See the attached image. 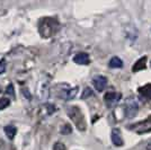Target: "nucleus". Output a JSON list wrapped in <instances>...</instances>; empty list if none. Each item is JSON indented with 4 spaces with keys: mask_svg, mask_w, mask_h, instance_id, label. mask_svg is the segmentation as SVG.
Returning <instances> with one entry per match:
<instances>
[{
    "mask_svg": "<svg viewBox=\"0 0 151 150\" xmlns=\"http://www.w3.org/2000/svg\"><path fill=\"white\" fill-rule=\"evenodd\" d=\"M71 131H72V130H71V126H70L69 124H64L62 126V130H61V132L64 133V134H65V133H71Z\"/></svg>",
    "mask_w": 151,
    "mask_h": 150,
    "instance_id": "aec40b11",
    "label": "nucleus"
},
{
    "mask_svg": "<svg viewBox=\"0 0 151 150\" xmlns=\"http://www.w3.org/2000/svg\"><path fill=\"white\" fill-rule=\"evenodd\" d=\"M55 110H57L55 106L53 104H51V103H46V104H44L43 106L41 107V112H44L45 116L53 114V113L55 112Z\"/></svg>",
    "mask_w": 151,
    "mask_h": 150,
    "instance_id": "4468645a",
    "label": "nucleus"
},
{
    "mask_svg": "<svg viewBox=\"0 0 151 150\" xmlns=\"http://www.w3.org/2000/svg\"><path fill=\"white\" fill-rule=\"evenodd\" d=\"M147 67V58L145 56H142L141 59H139L137 62L134 63L132 68L133 72H137V71H140V70H143Z\"/></svg>",
    "mask_w": 151,
    "mask_h": 150,
    "instance_id": "9b49d317",
    "label": "nucleus"
},
{
    "mask_svg": "<svg viewBox=\"0 0 151 150\" xmlns=\"http://www.w3.org/2000/svg\"><path fill=\"white\" fill-rule=\"evenodd\" d=\"M5 133H6V136L8 137L9 140H13L15 136H16V133H17V129H16V126H14V125H6L5 126Z\"/></svg>",
    "mask_w": 151,
    "mask_h": 150,
    "instance_id": "ddd939ff",
    "label": "nucleus"
},
{
    "mask_svg": "<svg viewBox=\"0 0 151 150\" xmlns=\"http://www.w3.org/2000/svg\"><path fill=\"white\" fill-rule=\"evenodd\" d=\"M73 61H75L77 64H81V66H87L90 63V58L87 53L85 52H80V53H77L75 56H73Z\"/></svg>",
    "mask_w": 151,
    "mask_h": 150,
    "instance_id": "6e6552de",
    "label": "nucleus"
},
{
    "mask_svg": "<svg viewBox=\"0 0 151 150\" xmlns=\"http://www.w3.org/2000/svg\"><path fill=\"white\" fill-rule=\"evenodd\" d=\"M58 22L53 18H44L40 24V32L44 38H51L58 31Z\"/></svg>",
    "mask_w": 151,
    "mask_h": 150,
    "instance_id": "f257e3e1",
    "label": "nucleus"
},
{
    "mask_svg": "<svg viewBox=\"0 0 151 150\" xmlns=\"http://www.w3.org/2000/svg\"><path fill=\"white\" fill-rule=\"evenodd\" d=\"M124 112L127 119H132L137 115L139 112V104L138 100L133 96H129L124 102Z\"/></svg>",
    "mask_w": 151,
    "mask_h": 150,
    "instance_id": "7ed1b4c3",
    "label": "nucleus"
},
{
    "mask_svg": "<svg viewBox=\"0 0 151 150\" xmlns=\"http://www.w3.org/2000/svg\"><path fill=\"white\" fill-rule=\"evenodd\" d=\"M120 100H121V94L115 93V92H108L104 96V100H105V103L109 107L115 106L120 102Z\"/></svg>",
    "mask_w": 151,
    "mask_h": 150,
    "instance_id": "423d86ee",
    "label": "nucleus"
},
{
    "mask_svg": "<svg viewBox=\"0 0 151 150\" xmlns=\"http://www.w3.org/2000/svg\"><path fill=\"white\" fill-rule=\"evenodd\" d=\"M145 150H151V140L148 142V144L145 146Z\"/></svg>",
    "mask_w": 151,
    "mask_h": 150,
    "instance_id": "4be33fe9",
    "label": "nucleus"
},
{
    "mask_svg": "<svg viewBox=\"0 0 151 150\" xmlns=\"http://www.w3.org/2000/svg\"><path fill=\"white\" fill-rule=\"evenodd\" d=\"M139 93L142 97H145L147 100H151V84H148L143 87H140Z\"/></svg>",
    "mask_w": 151,
    "mask_h": 150,
    "instance_id": "f8f14e48",
    "label": "nucleus"
},
{
    "mask_svg": "<svg viewBox=\"0 0 151 150\" xmlns=\"http://www.w3.org/2000/svg\"><path fill=\"white\" fill-rule=\"evenodd\" d=\"M50 94L49 92V84L46 80H43L41 82V85L38 86V96H41L42 100H45L47 98V96Z\"/></svg>",
    "mask_w": 151,
    "mask_h": 150,
    "instance_id": "9d476101",
    "label": "nucleus"
},
{
    "mask_svg": "<svg viewBox=\"0 0 151 150\" xmlns=\"http://www.w3.org/2000/svg\"><path fill=\"white\" fill-rule=\"evenodd\" d=\"M91 95H93V90H91V89H90V88H86V89H85V90H83V93H82V98H87V97H88V96H91Z\"/></svg>",
    "mask_w": 151,
    "mask_h": 150,
    "instance_id": "a211bd4d",
    "label": "nucleus"
},
{
    "mask_svg": "<svg viewBox=\"0 0 151 150\" xmlns=\"http://www.w3.org/2000/svg\"><path fill=\"white\" fill-rule=\"evenodd\" d=\"M108 66L111 67V68H122L123 67V61L121 60L119 56H114L112 58L111 60H109V63H108Z\"/></svg>",
    "mask_w": 151,
    "mask_h": 150,
    "instance_id": "2eb2a0df",
    "label": "nucleus"
},
{
    "mask_svg": "<svg viewBox=\"0 0 151 150\" xmlns=\"http://www.w3.org/2000/svg\"><path fill=\"white\" fill-rule=\"evenodd\" d=\"M130 130H132L133 132H137L139 134L141 133H147V132L151 131V116H149L145 121H141L138 123H134V124L130 125L129 126Z\"/></svg>",
    "mask_w": 151,
    "mask_h": 150,
    "instance_id": "39448f33",
    "label": "nucleus"
},
{
    "mask_svg": "<svg viewBox=\"0 0 151 150\" xmlns=\"http://www.w3.org/2000/svg\"><path fill=\"white\" fill-rule=\"evenodd\" d=\"M59 87L61 89H59L57 92V95L62 98L63 100H71L76 97V95L78 93V87H70L69 85H60Z\"/></svg>",
    "mask_w": 151,
    "mask_h": 150,
    "instance_id": "20e7f679",
    "label": "nucleus"
},
{
    "mask_svg": "<svg viewBox=\"0 0 151 150\" xmlns=\"http://www.w3.org/2000/svg\"><path fill=\"white\" fill-rule=\"evenodd\" d=\"M93 85L98 93H101L107 86V78L104 76H96L93 78Z\"/></svg>",
    "mask_w": 151,
    "mask_h": 150,
    "instance_id": "0eeeda50",
    "label": "nucleus"
},
{
    "mask_svg": "<svg viewBox=\"0 0 151 150\" xmlns=\"http://www.w3.org/2000/svg\"><path fill=\"white\" fill-rule=\"evenodd\" d=\"M9 104H10V100H8L6 97L0 98V110H5L6 107L9 106Z\"/></svg>",
    "mask_w": 151,
    "mask_h": 150,
    "instance_id": "dca6fc26",
    "label": "nucleus"
},
{
    "mask_svg": "<svg viewBox=\"0 0 151 150\" xmlns=\"http://www.w3.org/2000/svg\"><path fill=\"white\" fill-rule=\"evenodd\" d=\"M68 114L71 118V120L75 122V124L77 125V128L79 130H86V122L83 119V115H82L81 111L79 110V107L77 106H71L68 108Z\"/></svg>",
    "mask_w": 151,
    "mask_h": 150,
    "instance_id": "f03ea898",
    "label": "nucleus"
},
{
    "mask_svg": "<svg viewBox=\"0 0 151 150\" xmlns=\"http://www.w3.org/2000/svg\"><path fill=\"white\" fill-rule=\"evenodd\" d=\"M6 60L5 59H1L0 60V75H2V74H5V71H6Z\"/></svg>",
    "mask_w": 151,
    "mask_h": 150,
    "instance_id": "f3484780",
    "label": "nucleus"
},
{
    "mask_svg": "<svg viewBox=\"0 0 151 150\" xmlns=\"http://www.w3.org/2000/svg\"><path fill=\"white\" fill-rule=\"evenodd\" d=\"M53 150H65V146L62 142H55L54 147H53Z\"/></svg>",
    "mask_w": 151,
    "mask_h": 150,
    "instance_id": "6ab92c4d",
    "label": "nucleus"
},
{
    "mask_svg": "<svg viewBox=\"0 0 151 150\" xmlns=\"http://www.w3.org/2000/svg\"><path fill=\"white\" fill-rule=\"evenodd\" d=\"M0 92H1V87H0Z\"/></svg>",
    "mask_w": 151,
    "mask_h": 150,
    "instance_id": "5701e85b",
    "label": "nucleus"
},
{
    "mask_svg": "<svg viewBox=\"0 0 151 150\" xmlns=\"http://www.w3.org/2000/svg\"><path fill=\"white\" fill-rule=\"evenodd\" d=\"M6 93H7V94L12 95V96H14V97H15V92H14V86H13V84L8 85V87H7V89H6Z\"/></svg>",
    "mask_w": 151,
    "mask_h": 150,
    "instance_id": "412c9836",
    "label": "nucleus"
},
{
    "mask_svg": "<svg viewBox=\"0 0 151 150\" xmlns=\"http://www.w3.org/2000/svg\"><path fill=\"white\" fill-rule=\"evenodd\" d=\"M111 139H112V142L115 147H122L124 144V141L121 137V131L119 129H113L112 130V134H111Z\"/></svg>",
    "mask_w": 151,
    "mask_h": 150,
    "instance_id": "1a4fd4ad",
    "label": "nucleus"
}]
</instances>
